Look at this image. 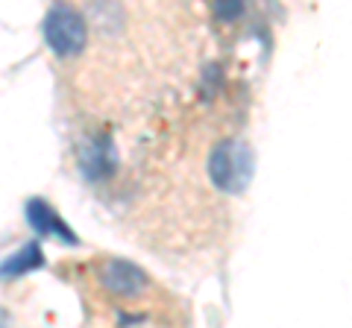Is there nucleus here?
I'll use <instances>...</instances> for the list:
<instances>
[{
    "label": "nucleus",
    "instance_id": "nucleus-1",
    "mask_svg": "<svg viewBox=\"0 0 352 328\" xmlns=\"http://www.w3.org/2000/svg\"><path fill=\"white\" fill-rule=\"evenodd\" d=\"M88 36L91 30L82 9H76L68 0L53 3L50 12L44 15V38L59 59H80L88 47Z\"/></svg>",
    "mask_w": 352,
    "mask_h": 328
},
{
    "label": "nucleus",
    "instance_id": "nucleus-2",
    "mask_svg": "<svg viewBox=\"0 0 352 328\" xmlns=\"http://www.w3.org/2000/svg\"><path fill=\"white\" fill-rule=\"evenodd\" d=\"M91 279L100 290H106L112 299H124V302H138L144 299L153 290L150 276L141 267L129 264L120 258H97L91 261Z\"/></svg>",
    "mask_w": 352,
    "mask_h": 328
},
{
    "label": "nucleus",
    "instance_id": "nucleus-3",
    "mask_svg": "<svg viewBox=\"0 0 352 328\" xmlns=\"http://www.w3.org/2000/svg\"><path fill=\"white\" fill-rule=\"evenodd\" d=\"M118 167V150L112 138L106 135H88L80 144V170L88 182H103L112 176Z\"/></svg>",
    "mask_w": 352,
    "mask_h": 328
},
{
    "label": "nucleus",
    "instance_id": "nucleus-4",
    "mask_svg": "<svg viewBox=\"0 0 352 328\" xmlns=\"http://www.w3.org/2000/svg\"><path fill=\"white\" fill-rule=\"evenodd\" d=\"M27 214H30V223L36 226L38 232H44V235H56V237H62V240H68V244H76L74 232L59 220V214L53 211L44 200H32V202L27 205Z\"/></svg>",
    "mask_w": 352,
    "mask_h": 328
},
{
    "label": "nucleus",
    "instance_id": "nucleus-5",
    "mask_svg": "<svg viewBox=\"0 0 352 328\" xmlns=\"http://www.w3.org/2000/svg\"><path fill=\"white\" fill-rule=\"evenodd\" d=\"M41 246L38 244H27L21 253H15L12 258L6 261V264H0V276L3 279H18V276H24V272L30 270H36L41 267Z\"/></svg>",
    "mask_w": 352,
    "mask_h": 328
},
{
    "label": "nucleus",
    "instance_id": "nucleus-6",
    "mask_svg": "<svg viewBox=\"0 0 352 328\" xmlns=\"http://www.w3.org/2000/svg\"><path fill=\"white\" fill-rule=\"evenodd\" d=\"M244 6L247 0H217V15L220 21H235L244 15Z\"/></svg>",
    "mask_w": 352,
    "mask_h": 328
}]
</instances>
